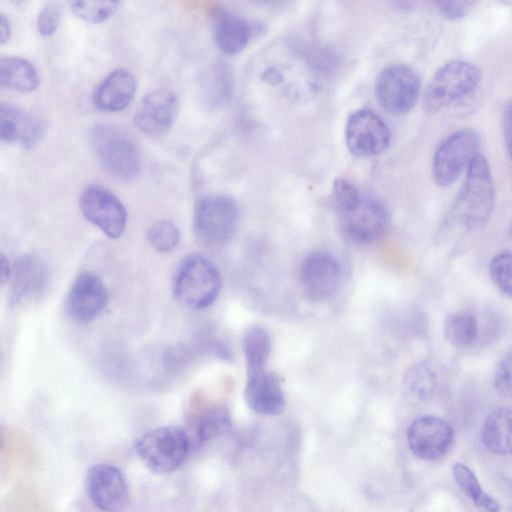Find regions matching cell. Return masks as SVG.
I'll return each mask as SVG.
<instances>
[{"instance_id":"cell-15","label":"cell","mask_w":512,"mask_h":512,"mask_svg":"<svg viewBox=\"0 0 512 512\" xmlns=\"http://www.w3.org/2000/svg\"><path fill=\"white\" fill-rule=\"evenodd\" d=\"M454 439L451 424L437 416H423L414 420L408 428L407 440L411 451L423 460L442 457Z\"/></svg>"},{"instance_id":"cell-3","label":"cell","mask_w":512,"mask_h":512,"mask_svg":"<svg viewBox=\"0 0 512 512\" xmlns=\"http://www.w3.org/2000/svg\"><path fill=\"white\" fill-rule=\"evenodd\" d=\"M89 138L98 161L112 177L129 181L139 174L140 150L124 130L100 123L91 128Z\"/></svg>"},{"instance_id":"cell-27","label":"cell","mask_w":512,"mask_h":512,"mask_svg":"<svg viewBox=\"0 0 512 512\" xmlns=\"http://www.w3.org/2000/svg\"><path fill=\"white\" fill-rule=\"evenodd\" d=\"M403 384L404 391L410 399L425 401L436 389L437 375L430 364L419 362L407 371Z\"/></svg>"},{"instance_id":"cell-18","label":"cell","mask_w":512,"mask_h":512,"mask_svg":"<svg viewBox=\"0 0 512 512\" xmlns=\"http://www.w3.org/2000/svg\"><path fill=\"white\" fill-rule=\"evenodd\" d=\"M248 406L261 415H277L285 408V398L277 376L266 369L248 374L244 389Z\"/></svg>"},{"instance_id":"cell-10","label":"cell","mask_w":512,"mask_h":512,"mask_svg":"<svg viewBox=\"0 0 512 512\" xmlns=\"http://www.w3.org/2000/svg\"><path fill=\"white\" fill-rule=\"evenodd\" d=\"M79 207L84 217L110 238L120 237L126 228L127 211L121 200L101 185L83 189Z\"/></svg>"},{"instance_id":"cell-23","label":"cell","mask_w":512,"mask_h":512,"mask_svg":"<svg viewBox=\"0 0 512 512\" xmlns=\"http://www.w3.org/2000/svg\"><path fill=\"white\" fill-rule=\"evenodd\" d=\"M0 84L12 91L28 93L38 87L39 75L33 63L27 59L3 57L0 60Z\"/></svg>"},{"instance_id":"cell-36","label":"cell","mask_w":512,"mask_h":512,"mask_svg":"<svg viewBox=\"0 0 512 512\" xmlns=\"http://www.w3.org/2000/svg\"><path fill=\"white\" fill-rule=\"evenodd\" d=\"M503 134L509 157L512 160V101L504 112Z\"/></svg>"},{"instance_id":"cell-22","label":"cell","mask_w":512,"mask_h":512,"mask_svg":"<svg viewBox=\"0 0 512 512\" xmlns=\"http://www.w3.org/2000/svg\"><path fill=\"white\" fill-rule=\"evenodd\" d=\"M484 446L498 455L512 454V408L501 407L485 419L481 428Z\"/></svg>"},{"instance_id":"cell-21","label":"cell","mask_w":512,"mask_h":512,"mask_svg":"<svg viewBox=\"0 0 512 512\" xmlns=\"http://www.w3.org/2000/svg\"><path fill=\"white\" fill-rule=\"evenodd\" d=\"M213 36L223 53L234 55L247 45L250 27L242 17L224 8H218L213 13Z\"/></svg>"},{"instance_id":"cell-20","label":"cell","mask_w":512,"mask_h":512,"mask_svg":"<svg viewBox=\"0 0 512 512\" xmlns=\"http://www.w3.org/2000/svg\"><path fill=\"white\" fill-rule=\"evenodd\" d=\"M47 282V270L36 256L26 254L19 257L11 269L10 299L18 303L23 298L39 295Z\"/></svg>"},{"instance_id":"cell-33","label":"cell","mask_w":512,"mask_h":512,"mask_svg":"<svg viewBox=\"0 0 512 512\" xmlns=\"http://www.w3.org/2000/svg\"><path fill=\"white\" fill-rule=\"evenodd\" d=\"M493 384L499 394L512 397V351L505 354L498 362Z\"/></svg>"},{"instance_id":"cell-14","label":"cell","mask_w":512,"mask_h":512,"mask_svg":"<svg viewBox=\"0 0 512 512\" xmlns=\"http://www.w3.org/2000/svg\"><path fill=\"white\" fill-rule=\"evenodd\" d=\"M108 303V291L102 279L90 271L74 279L65 298V311L76 322L95 319Z\"/></svg>"},{"instance_id":"cell-34","label":"cell","mask_w":512,"mask_h":512,"mask_svg":"<svg viewBox=\"0 0 512 512\" xmlns=\"http://www.w3.org/2000/svg\"><path fill=\"white\" fill-rule=\"evenodd\" d=\"M60 22V6L57 4H49L45 6L37 16V30L43 36H51L57 31Z\"/></svg>"},{"instance_id":"cell-12","label":"cell","mask_w":512,"mask_h":512,"mask_svg":"<svg viewBox=\"0 0 512 512\" xmlns=\"http://www.w3.org/2000/svg\"><path fill=\"white\" fill-rule=\"evenodd\" d=\"M341 265L329 252L315 251L303 260L300 283L305 295L313 301L331 298L341 283Z\"/></svg>"},{"instance_id":"cell-37","label":"cell","mask_w":512,"mask_h":512,"mask_svg":"<svg viewBox=\"0 0 512 512\" xmlns=\"http://www.w3.org/2000/svg\"><path fill=\"white\" fill-rule=\"evenodd\" d=\"M0 267L1 285H5L7 282H9L12 265L9 263L3 253L1 254Z\"/></svg>"},{"instance_id":"cell-29","label":"cell","mask_w":512,"mask_h":512,"mask_svg":"<svg viewBox=\"0 0 512 512\" xmlns=\"http://www.w3.org/2000/svg\"><path fill=\"white\" fill-rule=\"evenodd\" d=\"M147 238L151 246L158 252H170L179 243L180 231L170 220H158L150 225Z\"/></svg>"},{"instance_id":"cell-1","label":"cell","mask_w":512,"mask_h":512,"mask_svg":"<svg viewBox=\"0 0 512 512\" xmlns=\"http://www.w3.org/2000/svg\"><path fill=\"white\" fill-rule=\"evenodd\" d=\"M494 206V184L489 163L478 153L470 162L465 180L449 211L450 224L470 231L483 226Z\"/></svg>"},{"instance_id":"cell-16","label":"cell","mask_w":512,"mask_h":512,"mask_svg":"<svg viewBox=\"0 0 512 512\" xmlns=\"http://www.w3.org/2000/svg\"><path fill=\"white\" fill-rule=\"evenodd\" d=\"M178 111V96L169 89H156L141 99L134 122L147 135H161L174 124Z\"/></svg>"},{"instance_id":"cell-25","label":"cell","mask_w":512,"mask_h":512,"mask_svg":"<svg viewBox=\"0 0 512 512\" xmlns=\"http://www.w3.org/2000/svg\"><path fill=\"white\" fill-rule=\"evenodd\" d=\"M270 352L271 338L267 330L260 326L250 327L243 338L247 375L265 370Z\"/></svg>"},{"instance_id":"cell-11","label":"cell","mask_w":512,"mask_h":512,"mask_svg":"<svg viewBox=\"0 0 512 512\" xmlns=\"http://www.w3.org/2000/svg\"><path fill=\"white\" fill-rule=\"evenodd\" d=\"M345 135L348 149L358 157H371L384 152L391 139L386 123L367 109L357 110L350 115Z\"/></svg>"},{"instance_id":"cell-24","label":"cell","mask_w":512,"mask_h":512,"mask_svg":"<svg viewBox=\"0 0 512 512\" xmlns=\"http://www.w3.org/2000/svg\"><path fill=\"white\" fill-rule=\"evenodd\" d=\"M445 339L454 347L470 348L478 341L480 327L477 316L468 310L448 314L443 325Z\"/></svg>"},{"instance_id":"cell-32","label":"cell","mask_w":512,"mask_h":512,"mask_svg":"<svg viewBox=\"0 0 512 512\" xmlns=\"http://www.w3.org/2000/svg\"><path fill=\"white\" fill-rule=\"evenodd\" d=\"M489 273L494 284L512 297V250L495 255L490 262Z\"/></svg>"},{"instance_id":"cell-7","label":"cell","mask_w":512,"mask_h":512,"mask_svg":"<svg viewBox=\"0 0 512 512\" xmlns=\"http://www.w3.org/2000/svg\"><path fill=\"white\" fill-rule=\"evenodd\" d=\"M238 221L239 209L234 199L222 194L207 195L195 206L194 233L204 245H221L234 235Z\"/></svg>"},{"instance_id":"cell-5","label":"cell","mask_w":512,"mask_h":512,"mask_svg":"<svg viewBox=\"0 0 512 512\" xmlns=\"http://www.w3.org/2000/svg\"><path fill=\"white\" fill-rule=\"evenodd\" d=\"M141 461L153 472L165 474L177 470L190 451V439L177 426H162L144 433L136 442Z\"/></svg>"},{"instance_id":"cell-17","label":"cell","mask_w":512,"mask_h":512,"mask_svg":"<svg viewBox=\"0 0 512 512\" xmlns=\"http://www.w3.org/2000/svg\"><path fill=\"white\" fill-rule=\"evenodd\" d=\"M44 123L36 115L11 104L0 106V137L7 143L32 147L44 133Z\"/></svg>"},{"instance_id":"cell-2","label":"cell","mask_w":512,"mask_h":512,"mask_svg":"<svg viewBox=\"0 0 512 512\" xmlns=\"http://www.w3.org/2000/svg\"><path fill=\"white\" fill-rule=\"evenodd\" d=\"M333 195L344 230L353 240L370 243L385 232L388 214L378 200L362 194L345 179L334 182Z\"/></svg>"},{"instance_id":"cell-19","label":"cell","mask_w":512,"mask_h":512,"mask_svg":"<svg viewBox=\"0 0 512 512\" xmlns=\"http://www.w3.org/2000/svg\"><path fill=\"white\" fill-rule=\"evenodd\" d=\"M136 92L133 74L124 68L111 71L94 89L93 105L103 112H118L129 106Z\"/></svg>"},{"instance_id":"cell-35","label":"cell","mask_w":512,"mask_h":512,"mask_svg":"<svg viewBox=\"0 0 512 512\" xmlns=\"http://www.w3.org/2000/svg\"><path fill=\"white\" fill-rule=\"evenodd\" d=\"M437 9L443 14L446 18L457 20L463 18L465 15L469 13L473 5L475 4L472 1H437L436 3Z\"/></svg>"},{"instance_id":"cell-30","label":"cell","mask_w":512,"mask_h":512,"mask_svg":"<svg viewBox=\"0 0 512 512\" xmlns=\"http://www.w3.org/2000/svg\"><path fill=\"white\" fill-rule=\"evenodd\" d=\"M74 14L87 23L97 24L108 20L117 10L116 1H71Z\"/></svg>"},{"instance_id":"cell-13","label":"cell","mask_w":512,"mask_h":512,"mask_svg":"<svg viewBox=\"0 0 512 512\" xmlns=\"http://www.w3.org/2000/svg\"><path fill=\"white\" fill-rule=\"evenodd\" d=\"M86 484L91 501L102 512H123L129 506V488L118 468L95 465L87 473Z\"/></svg>"},{"instance_id":"cell-26","label":"cell","mask_w":512,"mask_h":512,"mask_svg":"<svg viewBox=\"0 0 512 512\" xmlns=\"http://www.w3.org/2000/svg\"><path fill=\"white\" fill-rule=\"evenodd\" d=\"M453 475L461 490L473 501L478 512L500 511L498 502L482 489L478 478L468 466L455 463Z\"/></svg>"},{"instance_id":"cell-4","label":"cell","mask_w":512,"mask_h":512,"mask_svg":"<svg viewBox=\"0 0 512 512\" xmlns=\"http://www.w3.org/2000/svg\"><path fill=\"white\" fill-rule=\"evenodd\" d=\"M175 297L191 309L210 306L218 297L222 280L217 268L204 256L190 254L178 265L173 277Z\"/></svg>"},{"instance_id":"cell-31","label":"cell","mask_w":512,"mask_h":512,"mask_svg":"<svg viewBox=\"0 0 512 512\" xmlns=\"http://www.w3.org/2000/svg\"><path fill=\"white\" fill-rule=\"evenodd\" d=\"M230 427L228 412L223 408L208 411L198 425V438L201 442L213 440L224 434Z\"/></svg>"},{"instance_id":"cell-38","label":"cell","mask_w":512,"mask_h":512,"mask_svg":"<svg viewBox=\"0 0 512 512\" xmlns=\"http://www.w3.org/2000/svg\"><path fill=\"white\" fill-rule=\"evenodd\" d=\"M11 35V25L5 15L0 14V42L4 44L7 42Z\"/></svg>"},{"instance_id":"cell-6","label":"cell","mask_w":512,"mask_h":512,"mask_svg":"<svg viewBox=\"0 0 512 512\" xmlns=\"http://www.w3.org/2000/svg\"><path fill=\"white\" fill-rule=\"evenodd\" d=\"M481 81L480 70L470 62L453 60L444 64L429 82L424 109L435 113L472 93Z\"/></svg>"},{"instance_id":"cell-8","label":"cell","mask_w":512,"mask_h":512,"mask_svg":"<svg viewBox=\"0 0 512 512\" xmlns=\"http://www.w3.org/2000/svg\"><path fill=\"white\" fill-rule=\"evenodd\" d=\"M478 146V134L470 128L447 136L434 153L432 173L435 182L440 186L452 184L478 154Z\"/></svg>"},{"instance_id":"cell-28","label":"cell","mask_w":512,"mask_h":512,"mask_svg":"<svg viewBox=\"0 0 512 512\" xmlns=\"http://www.w3.org/2000/svg\"><path fill=\"white\" fill-rule=\"evenodd\" d=\"M201 90L205 102L211 106L222 104L229 95L230 78L220 64L213 65L201 80Z\"/></svg>"},{"instance_id":"cell-9","label":"cell","mask_w":512,"mask_h":512,"mask_svg":"<svg viewBox=\"0 0 512 512\" xmlns=\"http://www.w3.org/2000/svg\"><path fill=\"white\" fill-rule=\"evenodd\" d=\"M421 89L417 72L411 67L396 64L382 70L375 84L380 105L394 114L408 112L416 104Z\"/></svg>"}]
</instances>
